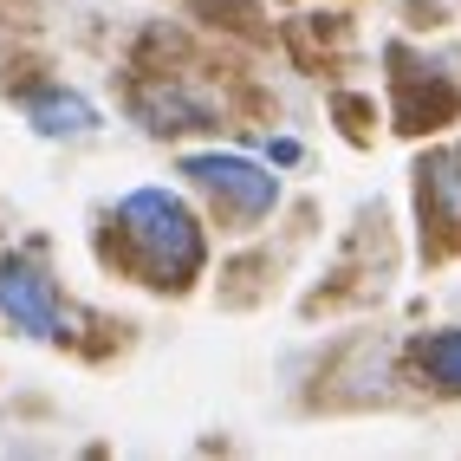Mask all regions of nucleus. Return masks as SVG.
<instances>
[{
	"label": "nucleus",
	"mask_w": 461,
	"mask_h": 461,
	"mask_svg": "<svg viewBox=\"0 0 461 461\" xmlns=\"http://www.w3.org/2000/svg\"><path fill=\"white\" fill-rule=\"evenodd\" d=\"M26 124L40 137H85V131H98V111L78 91H40V98H26Z\"/></svg>",
	"instance_id": "obj_5"
},
{
	"label": "nucleus",
	"mask_w": 461,
	"mask_h": 461,
	"mask_svg": "<svg viewBox=\"0 0 461 461\" xmlns=\"http://www.w3.org/2000/svg\"><path fill=\"white\" fill-rule=\"evenodd\" d=\"M0 319L14 331H26V338H59L66 331V299L52 293V280L33 260L7 254L0 260Z\"/></svg>",
	"instance_id": "obj_3"
},
{
	"label": "nucleus",
	"mask_w": 461,
	"mask_h": 461,
	"mask_svg": "<svg viewBox=\"0 0 461 461\" xmlns=\"http://www.w3.org/2000/svg\"><path fill=\"white\" fill-rule=\"evenodd\" d=\"M111 240L124 254L131 280L143 286H189L208 260V228L176 189H131L111 208Z\"/></svg>",
	"instance_id": "obj_1"
},
{
	"label": "nucleus",
	"mask_w": 461,
	"mask_h": 461,
	"mask_svg": "<svg viewBox=\"0 0 461 461\" xmlns=\"http://www.w3.org/2000/svg\"><path fill=\"white\" fill-rule=\"evenodd\" d=\"M137 117H143V131L176 137V131H208L214 124V104L195 98V91H182V85H149L137 98Z\"/></svg>",
	"instance_id": "obj_4"
},
{
	"label": "nucleus",
	"mask_w": 461,
	"mask_h": 461,
	"mask_svg": "<svg viewBox=\"0 0 461 461\" xmlns=\"http://www.w3.org/2000/svg\"><path fill=\"white\" fill-rule=\"evenodd\" d=\"M182 176H189V189L208 195V208L221 214L228 228H254V221L273 214V202H280V176L267 163H254V157H240V149H189Z\"/></svg>",
	"instance_id": "obj_2"
},
{
	"label": "nucleus",
	"mask_w": 461,
	"mask_h": 461,
	"mask_svg": "<svg viewBox=\"0 0 461 461\" xmlns=\"http://www.w3.org/2000/svg\"><path fill=\"white\" fill-rule=\"evenodd\" d=\"M416 371L436 384V390L461 396V331H436V338H422V345H416Z\"/></svg>",
	"instance_id": "obj_6"
}]
</instances>
